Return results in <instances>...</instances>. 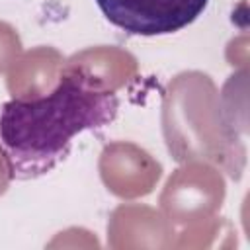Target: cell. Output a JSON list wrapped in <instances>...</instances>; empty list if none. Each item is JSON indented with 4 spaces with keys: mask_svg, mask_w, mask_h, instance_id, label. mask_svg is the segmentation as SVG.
Masks as SVG:
<instances>
[{
    "mask_svg": "<svg viewBox=\"0 0 250 250\" xmlns=\"http://www.w3.org/2000/svg\"><path fill=\"white\" fill-rule=\"evenodd\" d=\"M119 111L113 90L84 72L61 76L47 96L0 105V162L10 180L29 182L55 170L82 131L107 127Z\"/></svg>",
    "mask_w": 250,
    "mask_h": 250,
    "instance_id": "6da1fadb",
    "label": "cell"
},
{
    "mask_svg": "<svg viewBox=\"0 0 250 250\" xmlns=\"http://www.w3.org/2000/svg\"><path fill=\"white\" fill-rule=\"evenodd\" d=\"M109 23L131 35H168L193 23L209 0H94Z\"/></svg>",
    "mask_w": 250,
    "mask_h": 250,
    "instance_id": "7a4b0ae2",
    "label": "cell"
}]
</instances>
